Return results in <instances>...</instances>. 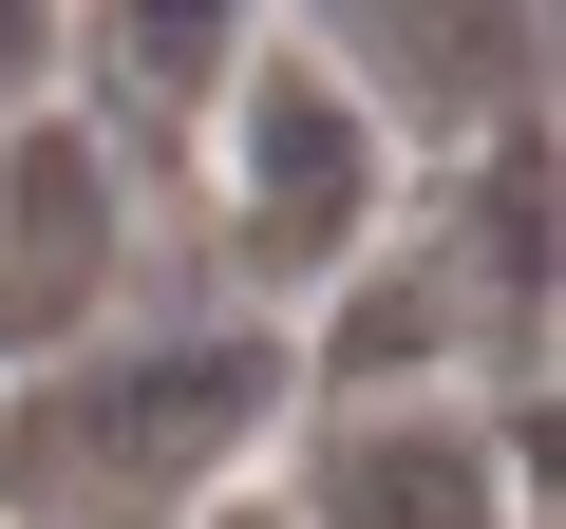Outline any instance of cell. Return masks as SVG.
<instances>
[{"label": "cell", "mask_w": 566, "mask_h": 529, "mask_svg": "<svg viewBox=\"0 0 566 529\" xmlns=\"http://www.w3.org/2000/svg\"><path fill=\"white\" fill-rule=\"evenodd\" d=\"M303 416V341L264 322H95L0 378V529H189Z\"/></svg>", "instance_id": "obj_1"}, {"label": "cell", "mask_w": 566, "mask_h": 529, "mask_svg": "<svg viewBox=\"0 0 566 529\" xmlns=\"http://www.w3.org/2000/svg\"><path fill=\"white\" fill-rule=\"evenodd\" d=\"M208 152H227V264L264 303H340L359 284V246L416 208L397 189V152H378V114L303 58V39H245V76H227V114H208Z\"/></svg>", "instance_id": "obj_2"}, {"label": "cell", "mask_w": 566, "mask_h": 529, "mask_svg": "<svg viewBox=\"0 0 566 529\" xmlns=\"http://www.w3.org/2000/svg\"><path fill=\"white\" fill-rule=\"evenodd\" d=\"M283 39L378 114L397 170L416 152H528V114H547V20L528 0H322Z\"/></svg>", "instance_id": "obj_3"}, {"label": "cell", "mask_w": 566, "mask_h": 529, "mask_svg": "<svg viewBox=\"0 0 566 529\" xmlns=\"http://www.w3.org/2000/svg\"><path fill=\"white\" fill-rule=\"evenodd\" d=\"M303 529H528V416L491 397H322Z\"/></svg>", "instance_id": "obj_4"}, {"label": "cell", "mask_w": 566, "mask_h": 529, "mask_svg": "<svg viewBox=\"0 0 566 529\" xmlns=\"http://www.w3.org/2000/svg\"><path fill=\"white\" fill-rule=\"evenodd\" d=\"M114 264H133V152L39 114V133H0V378L57 360L114 322Z\"/></svg>", "instance_id": "obj_5"}, {"label": "cell", "mask_w": 566, "mask_h": 529, "mask_svg": "<svg viewBox=\"0 0 566 529\" xmlns=\"http://www.w3.org/2000/svg\"><path fill=\"white\" fill-rule=\"evenodd\" d=\"M245 39L264 20H76V76H114L133 133H208L227 76H245Z\"/></svg>", "instance_id": "obj_6"}, {"label": "cell", "mask_w": 566, "mask_h": 529, "mask_svg": "<svg viewBox=\"0 0 566 529\" xmlns=\"http://www.w3.org/2000/svg\"><path fill=\"white\" fill-rule=\"evenodd\" d=\"M57 76H76V20H57V0H0V133H39Z\"/></svg>", "instance_id": "obj_7"}, {"label": "cell", "mask_w": 566, "mask_h": 529, "mask_svg": "<svg viewBox=\"0 0 566 529\" xmlns=\"http://www.w3.org/2000/svg\"><path fill=\"white\" fill-rule=\"evenodd\" d=\"M189 529H303V510H283V491H227V510H189Z\"/></svg>", "instance_id": "obj_8"}]
</instances>
